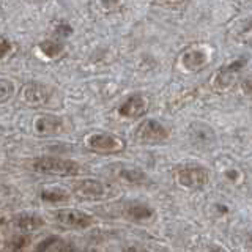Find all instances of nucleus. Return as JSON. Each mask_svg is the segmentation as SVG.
<instances>
[{
  "mask_svg": "<svg viewBox=\"0 0 252 252\" xmlns=\"http://www.w3.org/2000/svg\"><path fill=\"white\" fill-rule=\"evenodd\" d=\"M128 252H147V251L139 249V248H129V249H128Z\"/></svg>",
  "mask_w": 252,
  "mask_h": 252,
  "instance_id": "b1692460",
  "label": "nucleus"
},
{
  "mask_svg": "<svg viewBox=\"0 0 252 252\" xmlns=\"http://www.w3.org/2000/svg\"><path fill=\"white\" fill-rule=\"evenodd\" d=\"M62 125H63L62 118L54 117V115H43L36 118L35 129L38 134H41V136H52V134L60 131Z\"/></svg>",
  "mask_w": 252,
  "mask_h": 252,
  "instance_id": "1a4fd4ad",
  "label": "nucleus"
},
{
  "mask_svg": "<svg viewBox=\"0 0 252 252\" xmlns=\"http://www.w3.org/2000/svg\"><path fill=\"white\" fill-rule=\"evenodd\" d=\"M55 222L68 228H87L93 224V218L74 208H63L52 213Z\"/></svg>",
  "mask_w": 252,
  "mask_h": 252,
  "instance_id": "f03ea898",
  "label": "nucleus"
},
{
  "mask_svg": "<svg viewBox=\"0 0 252 252\" xmlns=\"http://www.w3.org/2000/svg\"><path fill=\"white\" fill-rule=\"evenodd\" d=\"M243 92L249 94V96H252V77L246 79V81L243 82Z\"/></svg>",
  "mask_w": 252,
  "mask_h": 252,
  "instance_id": "4be33fe9",
  "label": "nucleus"
},
{
  "mask_svg": "<svg viewBox=\"0 0 252 252\" xmlns=\"http://www.w3.org/2000/svg\"><path fill=\"white\" fill-rule=\"evenodd\" d=\"M189 136L195 142L197 145H210L213 140H215V134H213L211 128L205 126L202 123H195L192 125L191 131H189Z\"/></svg>",
  "mask_w": 252,
  "mask_h": 252,
  "instance_id": "9b49d317",
  "label": "nucleus"
},
{
  "mask_svg": "<svg viewBox=\"0 0 252 252\" xmlns=\"http://www.w3.org/2000/svg\"><path fill=\"white\" fill-rule=\"evenodd\" d=\"M181 63L186 69H200L208 63V54L203 49H188L181 57Z\"/></svg>",
  "mask_w": 252,
  "mask_h": 252,
  "instance_id": "6e6552de",
  "label": "nucleus"
},
{
  "mask_svg": "<svg viewBox=\"0 0 252 252\" xmlns=\"http://www.w3.org/2000/svg\"><path fill=\"white\" fill-rule=\"evenodd\" d=\"M13 94V84L6 79H0V102H5Z\"/></svg>",
  "mask_w": 252,
  "mask_h": 252,
  "instance_id": "f3484780",
  "label": "nucleus"
},
{
  "mask_svg": "<svg viewBox=\"0 0 252 252\" xmlns=\"http://www.w3.org/2000/svg\"><path fill=\"white\" fill-rule=\"evenodd\" d=\"M208 170L203 167H185L178 172V183L189 189H199L208 183Z\"/></svg>",
  "mask_w": 252,
  "mask_h": 252,
  "instance_id": "39448f33",
  "label": "nucleus"
},
{
  "mask_svg": "<svg viewBox=\"0 0 252 252\" xmlns=\"http://www.w3.org/2000/svg\"><path fill=\"white\" fill-rule=\"evenodd\" d=\"M57 241H59L57 236H49V238H46V240H43L41 243H39L38 246L33 249V252H47Z\"/></svg>",
  "mask_w": 252,
  "mask_h": 252,
  "instance_id": "6ab92c4d",
  "label": "nucleus"
},
{
  "mask_svg": "<svg viewBox=\"0 0 252 252\" xmlns=\"http://www.w3.org/2000/svg\"><path fill=\"white\" fill-rule=\"evenodd\" d=\"M33 169L39 173H46V175L73 177L79 172V165L74 161H69V159L44 156L33 162Z\"/></svg>",
  "mask_w": 252,
  "mask_h": 252,
  "instance_id": "f257e3e1",
  "label": "nucleus"
},
{
  "mask_svg": "<svg viewBox=\"0 0 252 252\" xmlns=\"http://www.w3.org/2000/svg\"><path fill=\"white\" fill-rule=\"evenodd\" d=\"M14 225L22 232H35L44 225V220L32 213H22L14 219Z\"/></svg>",
  "mask_w": 252,
  "mask_h": 252,
  "instance_id": "9d476101",
  "label": "nucleus"
},
{
  "mask_svg": "<svg viewBox=\"0 0 252 252\" xmlns=\"http://www.w3.org/2000/svg\"><path fill=\"white\" fill-rule=\"evenodd\" d=\"M148 102L142 94H132V96L126 98L122 106L118 107V114L125 118H140L147 112Z\"/></svg>",
  "mask_w": 252,
  "mask_h": 252,
  "instance_id": "423d86ee",
  "label": "nucleus"
},
{
  "mask_svg": "<svg viewBox=\"0 0 252 252\" xmlns=\"http://www.w3.org/2000/svg\"><path fill=\"white\" fill-rule=\"evenodd\" d=\"M39 49L49 59H55L63 52V44L59 41H43L39 44Z\"/></svg>",
  "mask_w": 252,
  "mask_h": 252,
  "instance_id": "2eb2a0df",
  "label": "nucleus"
},
{
  "mask_svg": "<svg viewBox=\"0 0 252 252\" xmlns=\"http://www.w3.org/2000/svg\"><path fill=\"white\" fill-rule=\"evenodd\" d=\"M73 192L81 199H98L104 195V185L98 180H81L73 186Z\"/></svg>",
  "mask_w": 252,
  "mask_h": 252,
  "instance_id": "0eeeda50",
  "label": "nucleus"
},
{
  "mask_svg": "<svg viewBox=\"0 0 252 252\" xmlns=\"http://www.w3.org/2000/svg\"><path fill=\"white\" fill-rule=\"evenodd\" d=\"M240 39L248 46H252V21L246 22L240 30Z\"/></svg>",
  "mask_w": 252,
  "mask_h": 252,
  "instance_id": "a211bd4d",
  "label": "nucleus"
},
{
  "mask_svg": "<svg viewBox=\"0 0 252 252\" xmlns=\"http://www.w3.org/2000/svg\"><path fill=\"white\" fill-rule=\"evenodd\" d=\"M208 252H224L222 249H210Z\"/></svg>",
  "mask_w": 252,
  "mask_h": 252,
  "instance_id": "393cba45",
  "label": "nucleus"
},
{
  "mask_svg": "<svg viewBox=\"0 0 252 252\" xmlns=\"http://www.w3.org/2000/svg\"><path fill=\"white\" fill-rule=\"evenodd\" d=\"M134 134H136V139L144 144H158L169 137V131L156 120L142 122Z\"/></svg>",
  "mask_w": 252,
  "mask_h": 252,
  "instance_id": "20e7f679",
  "label": "nucleus"
},
{
  "mask_svg": "<svg viewBox=\"0 0 252 252\" xmlns=\"http://www.w3.org/2000/svg\"><path fill=\"white\" fill-rule=\"evenodd\" d=\"M46 99H47V92H46V87L43 85L32 84L24 89V101L29 102V104L38 106V104H43Z\"/></svg>",
  "mask_w": 252,
  "mask_h": 252,
  "instance_id": "f8f14e48",
  "label": "nucleus"
},
{
  "mask_svg": "<svg viewBox=\"0 0 252 252\" xmlns=\"http://www.w3.org/2000/svg\"><path fill=\"white\" fill-rule=\"evenodd\" d=\"M87 145L96 153L112 155L123 152L125 142L120 137L114 136V134H93L87 140Z\"/></svg>",
  "mask_w": 252,
  "mask_h": 252,
  "instance_id": "7ed1b4c3",
  "label": "nucleus"
},
{
  "mask_svg": "<svg viewBox=\"0 0 252 252\" xmlns=\"http://www.w3.org/2000/svg\"><path fill=\"white\" fill-rule=\"evenodd\" d=\"M153 208L147 207V205H142V203H136V205H131L128 208V216L134 220H145L150 219L153 216Z\"/></svg>",
  "mask_w": 252,
  "mask_h": 252,
  "instance_id": "ddd939ff",
  "label": "nucleus"
},
{
  "mask_svg": "<svg viewBox=\"0 0 252 252\" xmlns=\"http://www.w3.org/2000/svg\"><path fill=\"white\" fill-rule=\"evenodd\" d=\"M11 51V44L8 39H0V59L6 57L8 54Z\"/></svg>",
  "mask_w": 252,
  "mask_h": 252,
  "instance_id": "aec40b11",
  "label": "nucleus"
},
{
  "mask_svg": "<svg viewBox=\"0 0 252 252\" xmlns=\"http://www.w3.org/2000/svg\"><path fill=\"white\" fill-rule=\"evenodd\" d=\"M118 175H120V178L129 181V183H145L147 181L145 173L136 169H122Z\"/></svg>",
  "mask_w": 252,
  "mask_h": 252,
  "instance_id": "dca6fc26",
  "label": "nucleus"
},
{
  "mask_svg": "<svg viewBox=\"0 0 252 252\" xmlns=\"http://www.w3.org/2000/svg\"><path fill=\"white\" fill-rule=\"evenodd\" d=\"M41 199L46 200V202H54V203H59V202H65L69 199V195L66 191H63V189H44L41 192Z\"/></svg>",
  "mask_w": 252,
  "mask_h": 252,
  "instance_id": "4468645a",
  "label": "nucleus"
},
{
  "mask_svg": "<svg viewBox=\"0 0 252 252\" xmlns=\"http://www.w3.org/2000/svg\"><path fill=\"white\" fill-rule=\"evenodd\" d=\"M47 252H69V246L66 243H62V241H57L54 244V246L47 251Z\"/></svg>",
  "mask_w": 252,
  "mask_h": 252,
  "instance_id": "412c9836",
  "label": "nucleus"
},
{
  "mask_svg": "<svg viewBox=\"0 0 252 252\" xmlns=\"http://www.w3.org/2000/svg\"><path fill=\"white\" fill-rule=\"evenodd\" d=\"M57 32H59V33H62L63 36H66L68 33H71V27L65 26V24H62V26H59Z\"/></svg>",
  "mask_w": 252,
  "mask_h": 252,
  "instance_id": "5701e85b",
  "label": "nucleus"
}]
</instances>
